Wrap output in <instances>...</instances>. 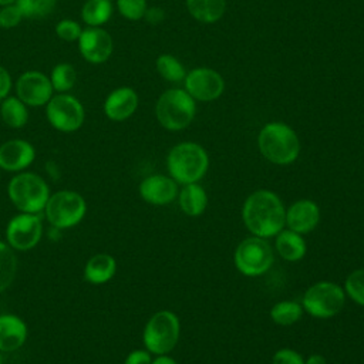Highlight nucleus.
Instances as JSON below:
<instances>
[{"mask_svg":"<svg viewBox=\"0 0 364 364\" xmlns=\"http://www.w3.org/2000/svg\"><path fill=\"white\" fill-rule=\"evenodd\" d=\"M242 220L253 236L274 237L286 226V208L274 192L257 189L245 199Z\"/></svg>","mask_w":364,"mask_h":364,"instance_id":"1","label":"nucleus"},{"mask_svg":"<svg viewBox=\"0 0 364 364\" xmlns=\"http://www.w3.org/2000/svg\"><path fill=\"white\" fill-rule=\"evenodd\" d=\"M7 198L18 212L43 213L51 195L47 181L31 171L14 173L7 183Z\"/></svg>","mask_w":364,"mask_h":364,"instance_id":"2","label":"nucleus"},{"mask_svg":"<svg viewBox=\"0 0 364 364\" xmlns=\"http://www.w3.org/2000/svg\"><path fill=\"white\" fill-rule=\"evenodd\" d=\"M257 145L263 158L274 165H290L300 154L297 134L283 122L266 124L259 132Z\"/></svg>","mask_w":364,"mask_h":364,"instance_id":"3","label":"nucleus"},{"mask_svg":"<svg viewBox=\"0 0 364 364\" xmlns=\"http://www.w3.org/2000/svg\"><path fill=\"white\" fill-rule=\"evenodd\" d=\"M166 166L169 176L178 185L199 182L209 168L206 151L196 142H181L175 145L168 156Z\"/></svg>","mask_w":364,"mask_h":364,"instance_id":"4","label":"nucleus"},{"mask_svg":"<svg viewBox=\"0 0 364 364\" xmlns=\"http://www.w3.org/2000/svg\"><path fill=\"white\" fill-rule=\"evenodd\" d=\"M47 223L55 230L75 228L87 215L85 198L73 189H60L50 195L43 210Z\"/></svg>","mask_w":364,"mask_h":364,"instance_id":"5","label":"nucleus"},{"mask_svg":"<svg viewBox=\"0 0 364 364\" xmlns=\"http://www.w3.org/2000/svg\"><path fill=\"white\" fill-rule=\"evenodd\" d=\"M181 336V321L171 310L154 313L144 326L142 343L152 355L169 354L178 344Z\"/></svg>","mask_w":364,"mask_h":364,"instance_id":"6","label":"nucleus"},{"mask_svg":"<svg viewBox=\"0 0 364 364\" xmlns=\"http://www.w3.org/2000/svg\"><path fill=\"white\" fill-rule=\"evenodd\" d=\"M346 299L343 286L330 280H321L306 289L301 297V307L309 316L326 320L343 310Z\"/></svg>","mask_w":364,"mask_h":364,"instance_id":"7","label":"nucleus"},{"mask_svg":"<svg viewBox=\"0 0 364 364\" xmlns=\"http://www.w3.org/2000/svg\"><path fill=\"white\" fill-rule=\"evenodd\" d=\"M195 101L183 90L171 88L161 94L155 104L158 122L168 131H181L186 128L195 117Z\"/></svg>","mask_w":364,"mask_h":364,"instance_id":"8","label":"nucleus"},{"mask_svg":"<svg viewBox=\"0 0 364 364\" xmlns=\"http://www.w3.org/2000/svg\"><path fill=\"white\" fill-rule=\"evenodd\" d=\"M46 119L58 132L73 134L85 121L84 104L71 92H55L44 107Z\"/></svg>","mask_w":364,"mask_h":364,"instance_id":"9","label":"nucleus"},{"mask_svg":"<svg viewBox=\"0 0 364 364\" xmlns=\"http://www.w3.org/2000/svg\"><path fill=\"white\" fill-rule=\"evenodd\" d=\"M236 269L247 277L264 274L274 262V252L267 239L259 236L245 237L235 249Z\"/></svg>","mask_w":364,"mask_h":364,"instance_id":"10","label":"nucleus"},{"mask_svg":"<svg viewBox=\"0 0 364 364\" xmlns=\"http://www.w3.org/2000/svg\"><path fill=\"white\" fill-rule=\"evenodd\" d=\"M44 233L41 213L18 212L9 219L4 230L6 243L16 252H28L34 249Z\"/></svg>","mask_w":364,"mask_h":364,"instance_id":"11","label":"nucleus"},{"mask_svg":"<svg viewBox=\"0 0 364 364\" xmlns=\"http://www.w3.org/2000/svg\"><path fill=\"white\" fill-rule=\"evenodd\" d=\"M14 95L28 108L46 107L55 94L48 74L40 70H26L14 80Z\"/></svg>","mask_w":364,"mask_h":364,"instance_id":"12","label":"nucleus"},{"mask_svg":"<svg viewBox=\"0 0 364 364\" xmlns=\"http://www.w3.org/2000/svg\"><path fill=\"white\" fill-rule=\"evenodd\" d=\"M77 48L84 61L97 65L109 60L114 53V40L104 27H84L77 40Z\"/></svg>","mask_w":364,"mask_h":364,"instance_id":"13","label":"nucleus"},{"mask_svg":"<svg viewBox=\"0 0 364 364\" xmlns=\"http://www.w3.org/2000/svg\"><path fill=\"white\" fill-rule=\"evenodd\" d=\"M186 92L199 101H213L219 98L225 90V81L215 70L200 67L189 71L185 77Z\"/></svg>","mask_w":364,"mask_h":364,"instance_id":"14","label":"nucleus"},{"mask_svg":"<svg viewBox=\"0 0 364 364\" xmlns=\"http://www.w3.org/2000/svg\"><path fill=\"white\" fill-rule=\"evenodd\" d=\"M34 145L23 138H11L0 144V171L18 173L27 171L36 159Z\"/></svg>","mask_w":364,"mask_h":364,"instance_id":"15","label":"nucleus"},{"mask_svg":"<svg viewBox=\"0 0 364 364\" xmlns=\"http://www.w3.org/2000/svg\"><path fill=\"white\" fill-rule=\"evenodd\" d=\"M138 192L144 202L154 206H165L178 198L179 188L171 176L154 173L141 181Z\"/></svg>","mask_w":364,"mask_h":364,"instance_id":"16","label":"nucleus"},{"mask_svg":"<svg viewBox=\"0 0 364 364\" xmlns=\"http://www.w3.org/2000/svg\"><path fill=\"white\" fill-rule=\"evenodd\" d=\"M139 104L138 94L131 87H117L108 92L102 102L104 115L114 122H122L131 118Z\"/></svg>","mask_w":364,"mask_h":364,"instance_id":"17","label":"nucleus"},{"mask_svg":"<svg viewBox=\"0 0 364 364\" xmlns=\"http://www.w3.org/2000/svg\"><path fill=\"white\" fill-rule=\"evenodd\" d=\"M321 212L318 205L307 198L297 199L286 209V226L300 235H307L314 230L320 222Z\"/></svg>","mask_w":364,"mask_h":364,"instance_id":"18","label":"nucleus"},{"mask_svg":"<svg viewBox=\"0 0 364 364\" xmlns=\"http://www.w3.org/2000/svg\"><path fill=\"white\" fill-rule=\"evenodd\" d=\"M28 338L27 323L14 313L0 314V353L20 350Z\"/></svg>","mask_w":364,"mask_h":364,"instance_id":"19","label":"nucleus"},{"mask_svg":"<svg viewBox=\"0 0 364 364\" xmlns=\"http://www.w3.org/2000/svg\"><path fill=\"white\" fill-rule=\"evenodd\" d=\"M117 273V260L112 255L100 252L92 255L84 264L82 277L87 283L100 286L111 282Z\"/></svg>","mask_w":364,"mask_h":364,"instance_id":"20","label":"nucleus"},{"mask_svg":"<svg viewBox=\"0 0 364 364\" xmlns=\"http://www.w3.org/2000/svg\"><path fill=\"white\" fill-rule=\"evenodd\" d=\"M274 249L286 262H299L306 256L307 245L303 235L283 228L274 236Z\"/></svg>","mask_w":364,"mask_h":364,"instance_id":"21","label":"nucleus"},{"mask_svg":"<svg viewBox=\"0 0 364 364\" xmlns=\"http://www.w3.org/2000/svg\"><path fill=\"white\" fill-rule=\"evenodd\" d=\"M178 203L185 215L195 218L208 208V193L198 182L186 183L178 192Z\"/></svg>","mask_w":364,"mask_h":364,"instance_id":"22","label":"nucleus"},{"mask_svg":"<svg viewBox=\"0 0 364 364\" xmlns=\"http://www.w3.org/2000/svg\"><path fill=\"white\" fill-rule=\"evenodd\" d=\"M30 118L28 107L14 94H10L0 101V119L11 129H21Z\"/></svg>","mask_w":364,"mask_h":364,"instance_id":"23","label":"nucleus"},{"mask_svg":"<svg viewBox=\"0 0 364 364\" xmlns=\"http://www.w3.org/2000/svg\"><path fill=\"white\" fill-rule=\"evenodd\" d=\"M114 13L112 0H85L80 10L85 27H104Z\"/></svg>","mask_w":364,"mask_h":364,"instance_id":"24","label":"nucleus"},{"mask_svg":"<svg viewBox=\"0 0 364 364\" xmlns=\"http://www.w3.org/2000/svg\"><path fill=\"white\" fill-rule=\"evenodd\" d=\"M186 7L198 21L215 23L223 16L226 3L225 0H186Z\"/></svg>","mask_w":364,"mask_h":364,"instance_id":"25","label":"nucleus"},{"mask_svg":"<svg viewBox=\"0 0 364 364\" xmlns=\"http://www.w3.org/2000/svg\"><path fill=\"white\" fill-rule=\"evenodd\" d=\"M303 313L304 310L301 307V303L294 300H282L272 306L269 314L274 324L289 327L296 324L301 318Z\"/></svg>","mask_w":364,"mask_h":364,"instance_id":"26","label":"nucleus"},{"mask_svg":"<svg viewBox=\"0 0 364 364\" xmlns=\"http://www.w3.org/2000/svg\"><path fill=\"white\" fill-rule=\"evenodd\" d=\"M50 81L54 92H70L78 80V73L71 63H57L50 74Z\"/></svg>","mask_w":364,"mask_h":364,"instance_id":"27","label":"nucleus"},{"mask_svg":"<svg viewBox=\"0 0 364 364\" xmlns=\"http://www.w3.org/2000/svg\"><path fill=\"white\" fill-rule=\"evenodd\" d=\"M17 256L6 240H0V293L6 291L17 274Z\"/></svg>","mask_w":364,"mask_h":364,"instance_id":"28","label":"nucleus"},{"mask_svg":"<svg viewBox=\"0 0 364 364\" xmlns=\"http://www.w3.org/2000/svg\"><path fill=\"white\" fill-rule=\"evenodd\" d=\"M159 75L171 82H179L185 80L186 73L183 65L171 54H161L155 61Z\"/></svg>","mask_w":364,"mask_h":364,"instance_id":"29","label":"nucleus"},{"mask_svg":"<svg viewBox=\"0 0 364 364\" xmlns=\"http://www.w3.org/2000/svg\"><path fill=\"white\" fill-rule=\"evenodd\" d=\"M58 0H17L16 4L21 10L24 18H44L53 14Z\"/></svg>","mask_w":364,"mask_h":364,"instance_id":"30","label":"nucleus"},{"mask_svg":"<svg viewBox=\"0 0 364 364\" xmlns=\"http://www.w3.org/2000/svg\"><path fill=\"white\" fill-rule=\"evenodd\" d=\"M346 296L355 304L364 307V267L353 270L344 280Z\"/></svg>","mask_w":364,"mask_h":364,"instance_id":"31","label":"nucleus"},{"mask_svg":"<svg viewBox=\"0 0 364 364\" xmlns=\"http://www.w3.org/2000/svg\"><path fill=\"white\" fill-rule=\"evenodd\" d=\"M115 7L124 18L131 21L144 18L148 9L146 0H115Z\"/></svg>","mask_w":364,"mask_h":364,"instance_id":"32","label":"nucleus"},{"mask_svg":"<svg viewBox=\"0 0 364 364\" xmlns=\"http://www.w3.org/2000/svg\"><path fill=\"white\" fill-rule=\"evenodd\" d=\"M82 28L84 27L81 26V23L78 20L65 17V18H61L57 21L54 31L60 40L67 41V43H77Z\"/></svg>","mask_w":364,"mask_h":364,"instance_id":"33","label":"nucleus"},{"mask_svg":"<svg viewBox=\"0 0 364 364\" xmlns=\"http://www.w3.org/2000/svg\"><path fill=\"white\" fill-rule=\"evenodd\" d=\"M23 20H24V16L16 3L0 7V28H4V30L14 28L20 26Z\"/></svg>","mask_w":364,"mask_h":364,"instance_id":"34","label":"nucleus"},{"mask_svg":"<svg viewBox=\"0 0 364 364\" xmlns=\"http://www.w3.org/2000/svg\"><path fill=\"white\" fill-rule=\"evenodd\" d=\"M272 364H304V357L293 348H279L272 357Z\"/></svg>","mask_w":364,"mask_h":364,"instance_id":"35","label":"nucleus"},{"mask_svg":"<svg viewBox=\"0 0 364 364\" xmlns=\"http://www.w3.org/2000/svg\"><path fill=\"white\" fill-rule=\"evenodd\" d=\"M152 354L146 348H136L127 354L124 364H152Z\"/></svg>","mask_w":364,"mask_h":364,"instance_id":"36","label":"nucleus"},{"mask_svg":"<svg viewBox=\"0 0 364 364\" xmlns=\"http://www.w3.org/2000/svg\"><path fill=\"white\" fill-rule=\"evenodd\" d=\"M13 85H14V80L10 71L0 64V101L11 94Z\"/></svg>","mask_w":364,"mask_h":364,"instance_id":"37","label":"nucleus"},{"mask_svg":"<svg viewBox=\"0 0 364 364\" xmlns=\"http://www.w3.org/2000/svg\"><path fill=\"white\" fill-rule=\"evenodd\" d=\"M164 17H165V13L161 7H148L145 11V16H144V18L151 24L161 23L164 20Z\"/></svg>","mask_w":364,"mask_h":364,"instance_id":"38","label":"nucleus"},{"mask_svg":"<svg viewBox=\"0 0 364 364\" xmlns=\"http://www.w3.org/2000/svg\"><path fill=\"white\" fill-rule=\"evenodd\" d=\"M304 364H327V361L321 354H310L307 358H304Z\"/></svg>","mask_w":364,"mask_h":364,"instance_id":"39","label":"nucleus"},{"mask_svg":"<svg viewBox=\"0 0 364 364\" xmlns=\"http://www.w3.org/2000/svg\"><path fill=\"white\" fill-rule=\"evenodd\" d=\"M152 364H178L175 358L169 357L168 354L164 355H155L152 360Z\"/></svg>","mask_w":364,"mask_h":364,"instance_id":"40","label":"nucleus"},{"mask_svg":"<svg viewBox=\"0 0 364 364\" xmlns=\"http://www.w3.org/2000/svg\"><path fill=\"white\" fill-rule=\"evenodd\" d=\"M17 0H0V7L7 6V4H14Z\"/></svg>","mask_w":364,"mask_h":364,"instance_id":"41","label":"nucleus"},{"mask_svg":"<svg viewBox=\"0 0 364 364\" xmlns=\"http://www.w3.org/2000/svg\"><path fill=\"white\" fill-rule=\"evenodd\" d=\"M0 364H3V355H1V353H0Z\"/></svg>","mask_w":364,"mask_h":364,"instance_id":"42","label":"nucleus"},{"mask_svg":"<svg viewBox=\"0 0 364 364\" xmlns=\"http://www.w3.org/2000/svg\"><path fill=\"white\" fill-rule=\"evenodd\" d=\"M0 144H1V142H0Z\"/></svg>","mask_w":364,"mask_h":364,"instance_id":"43","label":"nucleus"},{"mask_svg":"<svg viewBox=\"0 0 364 364\" xmlns=\"http://www.w3.org/2000/svg\"><path fill=\"white\" fill-rule=\"evenodd\" d=\"M0 172H1V171H0Z\"/></svg>","mask_w":364,"mask_h":364,"instance_id":"44","label":"nucleus"}]
</instances>
